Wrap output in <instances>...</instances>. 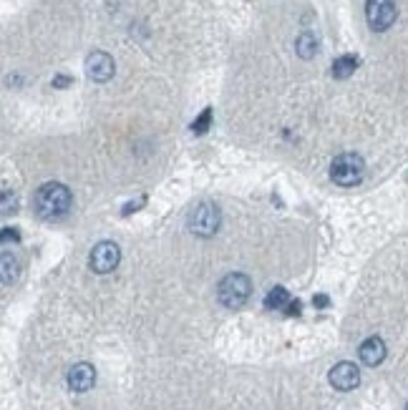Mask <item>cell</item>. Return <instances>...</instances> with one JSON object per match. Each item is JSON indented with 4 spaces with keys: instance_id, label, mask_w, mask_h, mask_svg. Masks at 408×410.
<instances>
[{
    "instance_id": "6",
    "label": "cell",
    "mask_w": 408,
    "mask_h": 410,
    "mask_svg": "<svg viewBox=\"0 0 408 410\" xmlns=\"http://www.w3.org/2000/svg\"><path fill=\"white\" fill-rule=\"evenodd\" d=\"M119 260H121V250H119L116 242H101L91 250L89 267L96 275H109V272L116 270Z\"/></svg>"
},
{
    "instance_id": "8",
    "label": "cell",
    "mask_w": 408,
    "mask_h": 410,
    "mask_svg": "<svg viewBox=\"0 0 408 410\" xmlns=\"http://www.w3.org/2000/svg\"><path fill=\"white\" fill-rule=\"evenodd\" d=\"M330 385H333L335 390H353L358 388V383H361V370L355 368L353 362H338L333 370H330Z\"/></svg>"
},
{
    "instance_id": "13",
    "label": "cell",
    "mask_w": 408,
    "mask_h": 410,
    "mask_svg": "<svg viewBox=\"0 0 408 410\" xmlns=\"http://www.w3.org/2000/svg\"><path fill=\"white\" fill-rule=\"evenodd\" d=\"M267 309H285L290 304V294H287L285 287H272L267 292V299H265Z\"/></svg>"
},
{
    "instance_id": "11",
    "label": "cell",
    "mask_w": 408,
    "mask_h": 410,
    "mask_svg": "<svg viewBox=\"0 0 408 410\" xmlns=\"http://www.w3.org/2000/svg\"><path fill=\"white\" fill-rule=\"evenodd\" d=\"M295 51L300 58H305V61L313 58V56L318 53V38H315V33H310V31L300 33L295 41Z\"/></svg>"
},
{
    "instance_id": "16",
    "label": "cell",
    "mask_w": 408,
    "mask_h": 410,
    "mask_svg": "<svg viewBox=\"0 0 408 410\" xmlns=\"http://www.w3.org/2000/svg\"><path fill=\"white\" fill-rule=\"evenodd\" d=\"M13 209H16V197L11 192H6L3 194V214H11Z\"/></svg>"
},
{
    "instance_id": "1",
    "label": "cell",
    "mask_w": 408,
    "mask_h": 410,
    "mask_svg": "<svg viewBox=\"0 0 408 410\" xmlns=\"http://www.w3.org/2000/svg\"><path fill=\"white\" fill-rule=\"evenodd\" d=\"M71 209V189L61 181H48L36 192V212L43 219H59Z\"/></svg>"
},
{
    "instance_id": "10",
    "label": "cell",
    "mask_w": 408,
    "mask_h": 410,
    "mask_svg": "<svg viewBox=\"0 0 408 410\" xmlns=\"http://www.w3.org/2000/svg\"><path fill=\"white\" fill-rule=\"evenodd\" d=\"M358 355H361V362L376 368V365H381L386 360V342L381 337H368L361 345V350H358Z\"/></svg>"
},
{
    "instance_id": "15",
    "label": "cell",
    "mask_w": 408,
    "mask_h": 410,
    "mask_svg": "<svg viewBox=\"0 0 408 410\" xmlns=\"http://www.w3.org/2000/svg\"><path fill=\"white\" fill-rule=\"evenodd\" d=\"M209 118H212V111H209V108H207V111H201V116L196 118L194 123H191V131H194V133H204V131H207V126H209Z\"/></svg>"
},
{
    "instance_id": "2",
    "label": "cell",
    "mask_w": 408,
    "mask_h": 410,
    "mask_svg": "<svg viewBox=\"0 0 408 410\" xmlns=\"http://www.w3.org/2000/svg\"><path fill=\"white\" fill-rule=\"evenodd\" d=\"M249 294H252V282H249V277L242 275V272H229L227 277H222V282H219L217 287L219 302L229 309L242 307L249 299Z\"/></svg>"
},
{
    "instance_id": "7",
    "label": "cell",
    "mask_w": 408,
    "mask_h": 410,
    "mask_svg": "<svg viewBox=\"0 0 408 410\" xmlns=\"http://www.w3.org/2000/svg\"><path fill=\"white\" fill-rule=\"evenodd\" d=\"M114 71H116L114 58L109 53H104V51H94V53L86 56V76H89L91 81L104 83V81L111 78Z\"/></svg>"
},
{
    "instance_id": "14",
    "label": "cell",
    "mask_w": 408,
    "mask_h": 410,
    "mask_svg": "<svg viewBox=\"0 0 408 410\" xmlns=\"http://www.w3.org/2000/svg\"><path fill=\"white\" fill-rule=\"evenodd\" d=\"M18 277V262L13 260V255H3V282L11 285Z\"/></svg>"
},
{
    "instance_id": "19",
    "label": "cell",
    "mask_w": 408,
    "mask_h": 410,
    "mask_svg": "<svg viewBox=\"0 0 408 410\" xmlns=\"http://www.w3.org/2000/svg\"><path fill=\"white\" fill-rule=\"evenodd\" d=\"M406 410H408V405H406Z\"/></svg>"
},
{
    "instance_id": "4",
    "label": "cell",
    "mask_w": 408,
    "mask_h": 410,
    "mask_svg": "<svg viewBox=\"0 0 408 410\" xmlns=\"http://www.w3.org/2000/svg\"><path fill=\"white\" fill-rule=\"evenodd\" d=\"M398 16V8H396V0H368L366 3V18H368V26L373 31L383 33L396 23Z\"/></svg>"
},
{
    "instance_id": "18",
    "label": "cell",
    "mask_w": 408,
    "mask_h": 410,
    "mask_svg": "<svg viewBox=\"0 0 408 410\" xmlns=\"http://www.w3.org/2000/svg\"><path fill=\"white\" fill-rule=\"evenodd\" d=\"M315 304H318V307H325V304H328V297L320 294V297H315Z\"/></svg>"
},
{
    "instance_id": "9",
    "label": "cell",
    "mask_w": 408,
    "mask_h": 410,
    "mask_svg": "<svg viewBox=\"0 0 408 410\" xmlns=\"http://www.w3.org/2000/svg\"><path fill=\"white\" fill-rule=\"evenodd\" d=\"M94 383H96V370L89 362H79V365H74L69 370V388L76 390V393H86V390L94 388Z\"/></svg>"
},
{
    "instance_id": "17",
    "label": "cell",
    "mask_w": 408,
    "mask_h": 410,
    "mask_svg": "<svg viewBox=\"0 0 408 410\" xmlns=\"http://www.w3.org/2000/svg\"><path fill=\"white\" fill-rule=\"evenodd\" d=\"M69 83H71V78H66V76H61V78L54 81V86H69Z\"/></svg>"
},
{
    "instance_id": "3",
    "label": "cell",
    "mask_w": 408,
    "mask_h": 410,
    "mask_svg": "<svg viewBox=\"0 0 408 410\" xmlns=\"http://www.w3.org/2000/svg\"><path fill=\"white\" fill-rule=\"evenodd\" d=\"M363 174H366V161L358 154H340L333 159L330 164V179L338 184V187H355L361 184Z\"/></svg>"
},
{
    "instance_id": "5",
    "label": "cell",
    "mask_w": 408,
    "mask_h": 410,
    "mask_svg": "<svg viewBox=\"0 0 408 410\" xmlns=\"http://www.w3.org/2000/svg\"><path fill=\"white\" fill-rule=\"evenodd\" d=\"M219 227V209L214 204H199L189 214V230L196 237H212Z\"/></svg>"
},
{
    "instance_id": "12",
    "label": "cell",
    "mask_w": 408,
    "mask_h": 410,
    "mask_svg": "<svg viewBox=\"0 0 408 410\" xmlns=\"http://www.w3.org/2000/svg\"><path fill=\"white\" fill-rule=\"evenodd\" d=\"M355 68H358V58L355 56H340L333 63V76L335 78H348L350 73H355Z\"/></svg>"
}]
</instances>
